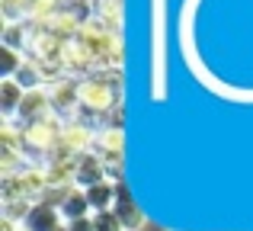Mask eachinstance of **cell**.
Segmentation results:
<instances>
[{"instance_id":"cell-9","label":"cell","mask_w":253,"mask_h":231,"mask_svg":"<svg viewBox=\"0 0 253 231\" xmlns=\"http://www.w3.org/2000/svg\"><path fill=\"white\" fill-rule=\"evenodd\" d=\"M84 193H86V202H90L93 215L96 212H109V209L116 206V183L112 180H103V183H96V186L84 189Z\"/></svg>"},{"instance_id":"cell-6","label":"cell","mask_w":253,"mask_h":231,"mask_svg":"<svg viewBox=\"0 0 253 231\" xmlns=\"http://www.w3.org/2000/svg\"><path fill=\"white\" fill-rule=\"evenodd\" d=\"M154 36H157V45H154V96L164 100V0H157V13H154Z\"/></svg>"},{"instance_id":"cell-11","label":"cell","mask_w":253,"mask_h":231,"mask_svg":"<svg viewBox=\"0 0 253 231\" xmlns=\"http://www.w3.org/2000/svg\"><path fill=\"white\" fill-rule=\"evenodd\" d=\"M68 231H96L93 228V215L90 219H81V222H68Z\"/></svg>"},{"instance_id":"cell-7","label":"cell","mask_w":253,"mask_h":231,"mask_svg":"<svg viewBox=\"0 0 253 231\" xmlns=\"http://www.w3.org/2000/svg\"><path fill=\"white\" fill-rule=\"evenodd\" d=\"M23 100H26V90L19 87L13 77H3V81H0V116H3V122H13V119L19 116Z\"/></svg>"},{"instance_id":"cell-3","label":"cell","mask_w":253,"mask_h":231,"mask_svg":"<svg viewBox=\"0 0 253 231\" xmlns=\"http://www.w3.org/2000/svg\"><path fill=\"white\" fill-rule=\"evenodd\" d=\"M103 180H109V177H106L103 157H99L96 151L77 154V161H74V186L77 189H90V186H96V183H103Z\"/></svg>"},{"instance_id":"cell-1","label":"cell","mask_w":253,"mask_h":231,"mask_svg":"<svg viewBox=\"0 0 253 231\" xmlns=\"http://www.w3.org/2000/svg\"><path fill=\"white\" fill-rule=\"evenodd\" d=\"M122 96V84H119V68L116 71H99L81 81V106L90 113H109L112 106H119Z\"/></svg>"},{"instance_id":"cell-4","label":"cell","mask_w":253,"mask_h":231,"mask_svg":"<svg viewBox=\"0 0 253 231\" xmlns=\"http://www.w3.org/2000/svg\"><path fill=\"white\" fill-rule=\"evenodd\" d=\"M112 212L119 215V222H122L125 231H138V228L144 225V212L138 209V202L131 199L128 186H125L122 180L116 183V206H112Z\"/></svg>"},{"instance_id":"cell-12","label":"cell","mask_w":253,"mask_h":231,"mask_svg":"<svg viewBox=\"0 0 253 231\" xmlns=\"http://www.w3.org/2000/svg\"><path fill=\"white\" fill-rule=\"evenodd\" d=\"M58 231H68V225H64V228H58Z\"/></svg>"},{"instance_id":"cell-5","label":"cell","mask_w":253,"mask_h":231,"mask_svg":"<svg viewBox=\"0 0 253 231\" xmlns=\"http://www.w3.org/2000/svg\"><path fill=\"white\" fill-rule=\"evenodd\" d=\"M23 228H29V231H58V228H64L61 209L51 206L48 199H45V202H36V206H32V212L26 215Z\"/></svg>"},{"instance_id":"cell-13","label":"cell","mask_w":253,"mask_h":231,"mask_svg":"<svg viewBox=\"0 0 253 231\" xmlns=\"http://www.w3.org/2000/svg\"><path fill=\"white\" fill-rule=\"evenodd\" d=\"M19 231H29V228H19Z\"/></svg>"},{"instance_id":"cell-8","label":"cell","mask_w":253,"mask_h":231,"mask_svg":"<svg viewBox=\"0 0 253 231\" xmlns=\"http://www.w3.org/2000/svg\"><path fill=\"white\" fill-rule=\"evenodd\" d=\"M58 209H61V219H64V225L68 222H81V219H90L93 215V209H90V202H86V193L84 189H71V193H64V199L58 202Z\"/></svg>"},{"instance_id":"cell-2","label":"cell","mask_w":253,"mask_h":231,"mask_svg":"<svg viewBox=\"0 0 253 231\" xmlns=\"http://www.w3.org/2000/svg\"><path fill=\"white\" fill-rule=\"evenodd\" d=\"M48 100H51V113L61 122H71L77 116V106H81V84H74L71 77H58L48 87Z\"/></svg>"},{"instance_id":"cell-10","label":"cell","mask_w":253,"mask_h":231,"mask_svg":"<svg viewBox=\"0 0 253 231\" xmlns=\"http://www.w3.org/2000/svg\"><path fill=\"white\" fill-rule=\"evenodd\" d=\"M93 228H96V231H125L122 222H119V215L112 212V209H109V212H96V215H93Z\"/></svg>"}]
</instances>
